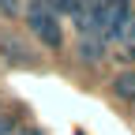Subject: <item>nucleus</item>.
<instances>
[{
    "mask_svg": "<svg viewBox=\"0 0 135 135\" xmlns=\"http://www.w3.org/2000/svg\"><path fill=\"white\" fill-rule=\"evenodd\" d=\"M128 30H131V0H98V8L83 26V34H94L101 41H120Z\"/></svg>",
    "mask_w": 135,
    "mask_h": 135,
    "instance_id": "obj_1",
    "label": "nucleus"
},
{
    "mask_svg": "<svg viewBox=\"0 0 135 135\" xmlns=\"http://www.w3.org/2000/svg\"><path fill=\"white\" fill-rule=\"evenodd\" d=\"M26 26H30V34H34V38H38L45 49H60V45H64L60 15H56L53 8L38 4V0H30V4H26Z\"/></svg>",
    "mask_w": 135,
    "mask_h": 135,
    "instance_id": "obj_2",
    "label": "nucleus"
},
{
    "mask_svg": "<svg viewBox=\"0 0 135 135\" xmlns=\"http://www.w3.org/2000/svg\"><path fill=\"white\" fill-rule=\"evenodd\" d=\"M0 56H4L11 68H34V64H38V60H34V53H30V49H23L19 41H4V45H0Z\"/></svg>",
    "mask_w": 135,
    "mask_h": 135,
    "instance_id": "obj_3",
    "label": "nucleus"
},
{
    "mask_svg": "<svg viewBox=\"0 0 135 135\" xmlns=\"http://www.w3.org/2000/svg\"><path fill=\"white\" fill-rule=\"evenodd\" d=\"M101 56H105V41L94 38V34H83V41H79V60H83V64H98Z\"/></svg>",
    "mask_w": 135,
    "mask_h": 135,
    "instance_id": "obj_4",
    "label": "nucleus"
},
{
    "mask_svg": "<svg viewBox=\"0 0 135 135\" xmlns=\"http://www.w3.org/2000/svg\"><path fill=\"white\" fill-rule=\"evenodd\" d=\"M113 94L120 98V101H135V71H131V68L113 79Z\"/></svg>",
    "mask_w": 135,
    "mask_h": 135,
    "instance_id": "obj_5",
    "label": "nucleus"
},
{
    "mask_svg": "<svg viewBox=\"0 0 135 135\" xmlns=\"http://www.w3.org/2000/svg\"><path fill=\"white\" fill-rule=\"evenodd\" d=\"M0 15H4V19L19 15V0H0Z\"/></svg>",
    "mask_w": 135,
    "mask_h": 135,
    "instance_id": "obj_6",
    "label": "nucleus"
},
{
    "mask_svg": "<svg viewBox=\"0 0 135 135\" xmlns=\"http://www.w3.org/2000/svg\"><path fill=\"white\" fill-rule=\"evenodd\" d=\"M11 131V116H0V135H8Z\"/></svg>",
    "mask_w": 135,
    "mask_h": 135,
    "instance_id": "obj_7",
    "label": "nucleus"
}]
</instances>
